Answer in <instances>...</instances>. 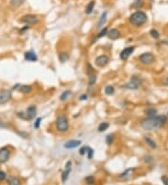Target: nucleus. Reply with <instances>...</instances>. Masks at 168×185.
<instances>
[{
  "mask_svg": "<svg viewBox=\"0 0 168 185\" xmlns=\"http://www.w3.org/2000/svg\"><path fill=\"white\" fill-rule=\"evenodd\" d=\"M12 96V93L10 90H2L0 91V105L6 104L7 102H9L11 99Z\"/></svg>",
  "mask_w": 168,
  "mask_h": 185,
  "instance_id": "obj_8",
  "label": "nucleus"
},
{
  "mask_svg": "<svg viewBox=\"0 0 168 185\" xmlns=\"http://www.w3.org/2000/svg\"><path fill=\"white\" fill-rule=\"evenodd\" d=\"M134 171V168H129V169H127L126 171H124L123 173H121V175H119V178L124 179V180L129 179V178H131V176L133 175Z\"/></svg>",
  "mask_w": 168,
  "mask_h": 185,
  "instance_id": "obj_18",
  "label": "nucleus"
},
{
  "mask_svg": "<svg viewBox=\"0 0 168 185\" xmlns=\"http://www.w3.org/2000/svg\"><path fill=\"white\" fill-rule=\"evenodd\" d=\"M143 6V2L141 1V0H136L134 3H133V5L132 7H136V9H138V7H140Z\"/></svg>",
  "mask_w": 168,
  "mask_h": 185,
  "instance_id": "obj_32",
  "label": "nucleus"
},
{
  "mask_svg": "<svg viewBox=\"0 0 168 185\" xmlns=\"http://www.w3.org/2000/svg\"><path fill=\"white\" fill-rule=\"evenodd\" d=\"M149 34H150V36L153 37V39H158L159 37H160V34L158 33V31L155 29H152L150 32H149Z\"/></svg>",
  "mask_w": 168,
  "mask_h": 185,
  "instance_id": "obj_30",
  "label": "nucleus"
},
{
  "mask_svg": "<svg viewBox=\"0 0 168 185\" xmlns=\"http://www.w3.org/2000/svg\"><path fill=\"white\" fill-rule=\"evenodd\" d=\"M4 125V123H3V121H2V119L0 118V126H3Z\"/></svg>",
  "mask_w": 168,
  "mask_h": 185,
  "instance_id": "obj_42",
  "label": "nucleus"
},
{
  "mask_svg": "<svg viewBox=\"0 0 168 185\" xmlns=\"http://www.w3.org/2000/svg\"><path fill=\"white\" fill-rule=\"evenodd\" d=\"M59 61L61 63H65L66 61H68L69 59V55L66 54V52H60L58 55Z\"/></svg>",
  "mask_w": 168,
  "mask_h": 185,
  "instance_id": "obj_22",
  "label": "nucleus"
},
{
  "mask_svg": "<svg viewBox=\"0 0 168 185\" xmlns=\"http://www.w3.org/2000/svg\"><path fill=\"white\" fill-rule=\"evenodd\" d=\"M156 113H157L156 109H155V108H148V111H147V114L148 115V117L155 116V115H156Z\"/></svg>",
  "mask_w": 168,
  "mask_h": 185,
  "instance_id": "obj_33",
  "label": "nucleus"
},
{
  "mask_svg": "<svg viewBox=\"0 0 168 185\" xmlns=\"http://www.w3.org/2000/svg\"><path fill=\"white\" fill-rule=\"evenodd\" d=\"M20 22H22V24H28V25H33V24H36V22H38V18L34 14H27V15L22 16Z\"/></svg>",
  "mask_w": 168,
  "mask_h": 185,
  "instance_id": "obj_5",
  "label": "nucleus"
},
{
  "mask_svg": "<svg viewBox=\"0 0 168 185\" xmlns=\"http://www.w3.org/2000/svg\"><path fill=\"white\" fill-rule=\"evenodd\" d=\"M6 177H7L6 173L4 171H2V170H0V182H2V180H5Z\"/></svg>",
  "mask_w": 168,
  "mask_h": 185,
  "instance_id": "obj_39",
  "label": "nucleus"
},
{
  "mask_svg": "<svg viewBox=\"0 0 168 185\" xmlns=\"http://www.w3.org/2000/svg\"><path fill=\"white\" fill-rule=\"evenodd\" d=\"M142 84V81L141 79H139L136 76L132 77V79L130 80V81L127 82L126 84H124L122 86L123 88L126 89H130V90H136L139 88V86Z\"/></svg>",
  "mask_w": 168,
  "mask_h": 185,
  "instance_id": "obj_4",
  "label": "nucleus"
},
{
  "mask_svg": "<svg viewBox=\"0 0 168 185\" xmlns=\"http://www.w3.org/2000/svg\"><path fill=\"white\" fill-rule=\"evenodd\" d=\"M94 6H95V1H94V0H92V1L90 2V3L88 4V6L86 7L85 13H86V14H91V13L92 12L93 9H94Z\"/></svg>",
  "mask_w": 168,
  "mask_h": 185,
  "instance_id": "obj_20",
  "label": "nucleus"
},
{
  "mask_svg": "<svg viewBox=\"0 0 168 185\" xmlns=\"http://www.w3.org/2000/svg\"><path fill=\"white\" fill-rule=\"evenodd\" d=\"M161 180H162L163 185H168V177L167 176H162Z\"/></svg>",
  "mask_w": 168,
  "mask_h": 185,
  "instance_id": "obj_38",
  "label": "nucleus"
},
{
  "mask_svg": "<svg viewBox=\"0 0 168 185\" xmlns=\"http://www.w3.org/2000/svg\"><path fill=\"white\" fill-rule=\"evenodd\" d=\"M7 183H9V185H21V180L16 177H10L7 180Z\"/></svg>",
  "mask_w": 168,
  "mask_h": 185,
  "instance_id": "obj_24",
  "label": "nucleus"
},
{
  "mask_svg": "<svg viewBox=\"0 0 168 185\" xmlns=\"http://www.w3.org/2000/svg\"><path fill=\"white\" fill-rule=\"evenodd\" d=\"M86 99H87V96H86V94L80 96V100H86Z\"/></svg>",
  "mask_w": 168,
  "mask_h": 185,
  "instance_id": "obj_41",
  "label": "nucleus"
},
{
  "mask_svg": "<svg viewBox=\"0 0 168 185\" xmlns=\"http://www.w3.org/2000/svg\"><path fill=\"white\" fill-rule=\"evenodd\" d=\"M148 20V16L147 14L143 11H136L134 12L129 18L130 22L134 26H141L142 24H144Z\"/></svg>",
  "mask_w": 168,
  "mask_h": 185,
  "instance_id": "obj_2",
  "label": "nucleus"
},
{
  "mask_svg": "<svg viewBox=\"0 0 168 185\" xmlns=\"http://www.w3.org/2000/svg\"><path fill=\"white\" fill-rule=\"evenodd\" d=\"M85 182H86V183H88V184H93L94 183V182H95V180H94V177L93 176H87L85 178Z\"/></svg>",
  "mask_w": 168,
  "mask_h": 185,
  "instance_id": "obj_29",
  "label": "nucleus"
},
{
  "mask_svg": "<svg viewBox=\"0 0 168 185\" xmlns=\"http://www.w3.org/2000/svg\"><path fill=\"white\" fill-rule=\"evenodd\" d=\"M10 150L7 147H3L0 149V164L1 163H6L9 160L10 158Z\"/></svg>",
  "mask_w": 168,
  "mask_h": 185,
  "instance_id": "obj_7",
  "label": "nucleus"
},
{
  "mask_svg": "<svg viewBox=\"0 0 168 185\" xmlns=\"http://www.w3.org/2000/svg\"><path fill=\"white\" fill-rule=\"evenodd\" d=\"M107 34V28L105 27V28H103L102 30H101L98 35H97V39H101V37H103L106 36Z\"/></svg>",
  "mask_w": 168,
  "mask_h": 185,
  "instance_id": "obj_31",
  "label": "nucleus"
},
{
  "mask_svg": "<svg viewBox=\"0 0 168 185\" xmlns=\"http://www.w3.org/2000/svg\"><path fill=\"white\" fill-rule=\"evenodd\" d=\"M55 126L57 131H59L60 133H65V132H67L69 129L68 118L63 114L59 115L55 121Z\"/></svg>",
  "mask_w": 168,
  "mask_h": 185,
  "instance_id": "obj_3",
  "label": "nucleus"
},
{
  "mask_svg": "<svg viewBox=\"0 0 168 185\" xmlns=\"http://www.w3.org/2000/svg\"><path fill=\"white\" fill-rule=\"evenodd\" d=\"M32 86L31 85H27V84H22V85H20L18 88V91L22 93V94H29L32 92Z\"/></svg>",
  "mask_w": 168,
  "mask_h": 185,
  "instance_id": "obj_15",
  "label": "nucleus"
},
{
  "mask_svg": "<svg viewBox=\"0 0 168 185\" xmlns=\"http://www.w3.org/2000/svg\"><path fill=\"white\" fill-rule=\"evenodd\" d=\"M144 139H145V141L147 142V144L150 147L151 149H156L157 148V144L155 143V141L153 140V139H151L149 137H144Z\"/></svg>",
  "mask_w": 168,
  "mask_h": 185,
  "instance_id": "obj_21",
  "label": "nucleus"
},
{
  "mask_svg": "<svg viewBox=\"0 0 168 185\" xmlns=\"http://www.w3.org/2000/svg\"><path fill=\"white\" fill-rule=\"evenodd\" d=\"M108 62H109V58L106 54L97 56L95 59V65L98 67H105L108 64Z\"/></svg>",
  "mask_w": 168,
  "mask_h": 185,
  "instance_id": "obj_9",
  "label": "nucleus"
},
{
  "mask_svg": "<svg viewBox=\"0 0 168 185\" xmlns=\"http://www.w3.org/2000/svg\"><path fill=\"white\" fill-rule=\"evenodd\" d=\"M166 122L165 116L163 115H155L152 117H148L146 118L141 122V126L143 129L147 131H152L159 129V128L163 127V124Z\"/></svg>",
  "mask_w": 168,
  "mask_h": 185,
  "instance_id": "obj_1",
  "label": "nucleus"
},
{
  "mask_svg": "<svg viewBox=\"0 0 168 185\" xmlns=\"http://www.w3.org/2000/svg\"><path fill=\"white\" fill-rule=\"evenodd\" d=\"M25 0H10L9 6L12 7L13 9H18L20 6H22Z\"/></svg>",
  "mask_w": 168,
  "mask_h": 185,
  "instance_id": "obj_17",
  "label": "nucleus"
},
{
  "mask_svg": "<svg viewBox=\"0 0 168 185\" xmlns=\"http://www.w3.org/2000/svg\"><path fill=\"white\" fill-rule=\"evenodd\" d=\"M109 125H110V124L108 123H107V122L101 123L98 125V127H97V130H98V132H100V133H102V132L106 131L107 128L109 127Z\"/></svg>",
  "mask_w": 168,
  "mask_h": 185,
  "instance_id": "obj_23",
  "label": "nucleus"
},
{
  "mask_svg": "<svg viewBox=\"0 0 168 185\" xmlns=\"http://www.w3.org/2000/svg\"><path fill=\"white\" fill-rule=\"evenodd\" d=\"M70 96H71V91H69V90H67V91L63 92L61 96H60V100H61V101L67 100V99H68V97H69Z\"/></svg>",
  "mask_w": 168,
  "mask_h": 185,
  "instance_id": "obj_26",
  "label": "nucleus"
},
{
  "mask_svg": "<svg viewBox=\"0 0 168 185\" xmlns=\"http://www.w3.org/2000/svg\"><path fill=\"white\" fill-rule=\"evenodd\" d=\"M115 93V89L112 85H107L106 88H105V94L107 96H112Z\"/></svg>",
  "mask_w": 168,
  "mask_h": 185,
  "instance_id": "obj_25",
  "label": "nucleus"
},
{
  "mask_svg": "<svg viewBox=\"0 0 168 185\" xmlns=\"http://www.w3.org/2000/svg\"><path fill=\"white\" fill-rule=\"evenodd\" d=\"M24 59L29 62H36L37 61V55L33 51L25 52H24Z\"/></svg>",
  "mask_w": 168,
  "mask_h": 185,
  "instance_id": "obj_13",
  "label": "nucleus"
},
{
  "mask_svg": "<svg viewBox=\"0 0 168 185\" xmlns=\"http://www.w3.org/2000/svg\"><path fill=\"white\" fill-rule=\"evenodd\" d=\"M41 121H42V118H41V117H38V118H37V119L36 120L35 123H34V127H35L36 129H38V128H39Z\"/></svg>",
  "mask_w": 168,
  "mask_h": 185,
  "instance_id": "obj_35",
  "label": "nucleus"
},
{
  "mask_svg": "<svg viewBox=\"0 0 168 185\" xmlns=\"http://www.w3.org/2000/svg\"><path fill=\"white\" fill-rule=\"evenodd\" d=\"M86 154H87L89 159H92V156H93V150L91 148V147H89V148H88L87 153H86Z\"/></svg>",
  "mask_w": 168,
  "mask_h": 185,
  "instance_id": "obj_37",
  "label": "nucleus"
},
{
  "mask_svg": "<svg viewBox=\"0 0 168 185\" xmlns=\"http://www.w3.org/2000/svg\"><path fill=\"white\" fill-rule=\"evenodd\" d=\"M113 140H114V135H113V134H109V135L107 136V138H106V142H107V145H111L112 142H113Z\"/></svg>",
  "mask_w": 168,
  "mask_h": 185,
  "instance_id": "obj_28",
  "label": "nucleus"
},
{
  "mask_svg": "<svg viewBox=\"0 0 168 185\" xmlns=\"http://www.w3.org/2000/svg\"><path fill=\"white\" fill-rule=\"evenodd\" d=\"M96 80H97V77L95 74H92L91 76L89 77V80H88V83L90 86H92L93 84H95L96 82Z\"/></svg>",
  "mask_w": 168,
  "mask_h": 185,
  "instance_id": "obj_27",
  "label": "nucleus"
},
{
  "mask_svg": "<svg viewBox=\"0 0 168 185\" xmlns=\"http://www.w3.org/2000/svg\"><path fill=\"white\" fill-rule=\"evenodd\" d=\"M88 148H89L88 146H83V147H81V148L80 149V152H80V155H84V154L87 153Z\"/></svg>",
  "mask_w": 168,
  "mask_h": 185,
  "instance_id": "obj_34",
  "label": "nucleus"
},
{
  "mask_svg": "<svg viewBox=\"0 0 168 185\" xmlns=\"http://www.w3.org/2000/svg\"><path fill=\"white\" fill-rule=\"evenodd\" d=\"M107 37H109V39L111 40H115V39H117L119 37V36H121V33H119V31L118 29H116V28H113V29H110L109 31H107Z\"/></svg>",
  "mask_w": 168,
  "mask_h": 185,
  "instance_id": "obj_14",
  "label": "nucleus"
},
{
  "mask_svg": "<svg viewBox=\"0 0 168 185\" xmlns=\"http://www.w3.org/2000/svg\"><path fill=\"white\" fill-rule=\"evenodd\" d=\"M154 55L150 52H145V54H142L139 56V60L142 64L144 65H150L151 63H153L154 61Z\"/></svg>",
  "mask_w": 168,
  "mask_h": 185,
  "instance_id": "obj_6",
  "label": "nucleus"
},
{
  "mask_svg": "<svg viewBox=\"0 0 168 185\" xmlns=\"http://www.w3.org/2000/svg\"><path fill=\"white\" fill-rule=\"evenodd\" d=\"M25 115H26V118L27 120H32L36 117V106H29V107L26 108V111H25Z\"/></svg>",
  "mask_w": 168,
  "mask_h": 185,
  "instance_id": "obj_11",
  "label": "nucleus"
},
{
  "mask_svg": "<svg viewBox=\"0 0 168 185\" xmlns=\"http://www.w3.org/2000/svg\"><path fill=\"white\" fill-rule=\"evenodd\" d=\"M80 144H81V140H78V139H70V140L66 141L63 147H65V149L71 150V149L77 148V147H78Z\"/></svg>",
  "mask_w": 168,
  "mask_h": 185,
  "instance_id": "obj_12",
  "label": "nucleus"
},
{
  "mask_svg": "<svg viewBox=\"0 0 168 185\" xmlns=\"http://www.w3.org/2000/svg\"><path fill=\"white\" fill-rule=\"evenodd\" d=\"M87 74L89 75V76H91V75L93 74V68H92V66H91V64L90 63L87 64Z\"/></svg>",
  "mask_w": 168,
  "mask_h": 185,
  "instance_id": "obj_36",
  "label": "nucleus"
},
{
  "mask_svg": "<svg viewBox=\"0 0 168 185\" xmlns=\"http://www.w3.org/2000/svg\"><path fill=\"white\" fill-rule=\"evenodd\" d=\"M163 83L165 85V86H167L168 85V77H165L163 79Z\"/></svg>",
  "mask_w": 168,
  "mask_h": 185,
  "instance_id": "obj_40",
  "label": "nucleus"
},
{
  "mask_svg": "<svg viewBox=\"0 0 168 185\" xmlns=\"http://www.w3.org/2000/svg\"><path fill=\"white\" fill-rule=\"evenodd\" d=\"M70 173H71V167L65 168V171H63V172L62 173V177H61L63 182H66V180L68 179Z\"/></svg>",
  "mask_w": 168,
  "mask_h": 185,
  "instance_id": "obj_19",
  "label": "nucleus"
},
{
  "mask_svg": "<svg viewBox=\"0 0 168 185\" xmlns=\"http://www.w3.org/2000/svg\"><path fill=\"white\" fill-rule=\"evenodd\" d=\"M107 20V13L105 11V12L102 13V15H101V17L99 19V22H98V24H97V28H102L103 25L106 24Z\"/></svg>",
  "mask_w": 168,
  "mask_h": 185,
  "instance_id": "obj_16",
  "label": "nucleus"
},
{
  "mask_svg": "<svg viewBox=\"0 0 168 185\" xmlns=\"http://www.w3.org/2000/svg\"><path fill=\"white\" fill-rule=\"evenodd\" d=\"M134 52V47H133V46L127 47L125 49H123V50L121 51V54H119V56H121V60H127Z\"/></svg>",
  "mask_w": 168,
  "mask_h": 185,
  "instance_id": "obj_10",
  "label": "nucleus"
},
{
  "mask_svg": "<svg viewBox=\"0 0 168 185\" xmlns=\"http://www.w3.org/2000/svg\"><path fill=\"white\" fill-rule=\"evenodd\" d=\"M163 43H164V44H167V45H168V39L164 40V41H163Z\"/></svg>",
  "mask_w": 168,
  "mask_h": 185,
  "instance_id": "obj_43",
  "label": "nucleus"
}]
</instances>
